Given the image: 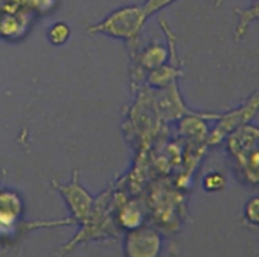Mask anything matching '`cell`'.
<instances>
[{"label": "cell", "mask_w": 259, "mask_h": 257, "mask_svg": "<svg viewBox=\"0 0 259 257\" xmlns=\"http://www.w3.org/2000/svg\"><path fill=\"white\" fill-rule=\"evenodd\" d=\"M147 15L143 5H127L106 15L96 24L91 25L86 32L89 35H105L114 39H122L131 51L137 49L140 32L147 22Z\"/></svg>", "instance_id": "cell-1"}, {"label": "cell", "mask_w": 259, "mask_h": 257, "mask_svg": "<svg viewBox=\"0 0 259 257\" xmlns=\"http://www.w3.org/2000/svg\"><path fill=\"white\" fill-rule=\"evenodd\" d=\"M237 175L249 185H259V128L247 124L226 138Z\"/></svg>", "instance_id": "cell-2"}, {"label": "cell", "mask_w": 259, "mask_h": 257, "mask_svg": "<svg viewBox=\"0 0 259 257\" xmlns=\"http://www.w3.org/2000/svg\"><path fill=\"white\" fill-rule=\"evenodd\" d=\"M259 114V90L250 94L246 100L236 109H230L222 114L219 124L208 135L207 145H217L224 141L236 129L242 128Z\"/></svg>", "instance_id": "cell-3"}, {"label": "cell", "mask_w": 259, "mask_h": 257, "mask_svg": "<svg viewBox=\"0 0 259 257\" xmlns=\"http://www.w3.org/2000/svg\"><path fill=\"white\" fill-rule=\"evenodd\" d=\"M54 186L66 200L67 208L70 211V218L74 224H86L94 211L95 199L80 183L79 170H73L69 183L60 185L54 182Z\"/></svg>", "instance_id": "cell-4"}, {"label": "cell", "mask_w": 259, "mask_h": 257, "mask_svg": "<svg viewBox=\"0 0 259 257\" xmlns=\"http://www.w3.org/2000/svg\"><path fill=\"white\" fill-rule=\"evenodd\" d=\"M162 250V237L153 228L130 230L124 240V254L128 257H154Z\"/></svg>", "instance_id": "cell-5"}, {"label": "cell", "mask_w": 259, "mask_h": 257, "mask_svg": "<svg viewBox=\"0 0 259 257\" xmlns=\"http://www.w3.org/2000/svg\"><path fill=\"white\" fill-rule=\"evenodd\" d=\"M22 212L24 203L21 196L11 189H3L0 193V227L3 235H9L16 228Z\"/></svg>", "instance_id": "cell-6"}, {"label": "cell", "mask_w": 259, "mask_h": 257, "mask_svg": "<svg viewBox=\"0 0 259 257\" xmlns=\"http://www.w3.org/2000/svg\"><path fill=\"white\" fill-rule=\"evenodd\" d=\"M35 13L29 9H22L13 13H2L0 34L5 39L16 41L24 38L32 24Z\"/></svg>", "instance_id": "cell-7"}, {"label": "cell", "mask_w": 259, "mask_h": 257, "mask_svg": "<svg viewBox=\"0 0 259 257\" xmlns=\"http://www.w3.org/2000/svg\"><path fill=\"white\" fill-rule=\"evenodd\" d=\"M235 13L237 15V22L233 31V38L235 41H240L246 35L249 26L259 21V0H253L247 8H236Z\"/></svg>", "instance_id": "cell-8"}, {"label": "cell", "mask_w": 259, "mask_h": 257, "mask_svg": "<svg viewBox=\"0 0 259 257\" xmlns=\"http://www.w3.org/2000/svg\"><path fill=\"white\" fill-rule=\"evenodd\" d=\"M119 225L125 230H136L143 225V215L142 210L134 203V202H127L119 208Z\"/></svg>", "instance_id": "cell-9"}, {"label": "cell", "mask_w": 259, "mask_h": 257, "mask_svg": "<svg viewBox=\"0 0 259 257\" xmlns=\"http://www.w3.org/2000/svg\"><path fill=\"white\" fill-rule=\"evenodd\" d=\"M71 35V29L66 22H56L47 29L48 42L54 47H60L69 41Z\"/></svg>", "instance_id": "cell-10"}, {"label": "cell", "mask_w": 259, "mask_h": 257, "mask_svg": "<svg viewBox=\"0 0 259 257\" xmlns=\"http://www.w3.org/2000/svg\"><path fill=\"white\" fill-rule=\"evenodd\" d=\"M226 177L219 172H210L204 176L202 179V187L205 192H210V193H217V192H222L226 187Z\"/></svg>", "instance_id": "cell-11"}, {"label": "cell", "mask_w": 259, "mask_h": 257, "mask_svg": "<svg viewBox=\"0 0 259 257\" xmlns=\"http://www.w3.org/2000/svg\"><path fill=\"white\" fill-rule=\"evenodd\" d=\"M243 217L249 225L259 227V196H252L247 199L243 208Z\"/></svg>", "instance_id": "cell-12"}, {"label": "cell", "mask_w": 259, "mask_h": 257, "mask_svg": "<svg viewBox=\"0 0 259 257\" xmlns=\"http://www.w3.org/2000/svg\"><path fill=\"white\" fill-rule=\"evenodd\" d=\"M19 2L26 9L32 11L34 13H39V15L50 12L56 5V0H19Z\"/></svg>", "instance_id": "cell-13"}, {"label": "cell", "mask_w": 259, "mask_h": 257, "mask_svg": "<svg viewBox=\"0 0 259 257\" xmlns=\"http://www.w3.org/2000/svg\"><path fill=\"white\" fill-rule=\"evenodd\" d=\"M177 0H146L143 3V6H144L147 18H152L154 13H159L160 11H163L166 6H169V5H172Z\"/></svg>", "instance_id": "cell-14"}, {"label": "cell", "mask_w": 259, "mask_h": 257, "mask_svg": "<svg viewBox=\"0 0 259 257\" xmlns=\"http://www.w3.org/2000/svg\"><path fill=\"white\" fill-rule=\"evenodd\" d=\"M224 0H214V8H219V6H222V3H223Z\"/></svg>", "instance_id": "cell-15"}]
</instances>
